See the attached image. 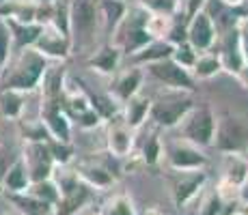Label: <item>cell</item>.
I'll return each mask as SVG.
<instances>
[{
	"label": "cell",
	"mask_w": 248,
	"mask_h": 215,
	"mask_svg": "<svg viewBox=\"0 0 248 215\" xmlns=\"http://www.w3.org/2000/svg\"><path fill=\"white\" fill-rule=\"evenodd\" d=\"M47 69H50V58H46L35 47H24V50H20V56L13 63L11 71L4 78L2 88L31 93L37 86H41V80H44Z\"/></svg>",
	"instance_id": "cell-1"
},
{
	"label": "cell",
	"mask_w": 248,
	"mask_h": 215,
	"mask_svg": "<svg viewBox=\"0 0 248 215\" xmlns=\"http://www.w3.org/2000/svg\"><path fill=\"white\" fill-rule=\"evenodd\" d=\"M192 106V97L188 90H175L169 88L166 93H162L155 101H151L149 116L155 125L160 127H175L186 118V114L190 112Z\"/></svg>",
	"instance_id": "cell-2"
},
{
	"label": "cell",
	"mask_w": 248,
	"mask_h": 215,
	"mask_svg": "<svg viewBox=\"0 0 248 215\" xmlns=\"http://www.w3.org/2000/svg\"><path fill=\"white\" fill-rule=\"evenodd\" d=\"M99 20V7L95 0H71L69 2V37L84 45L95 37Z\"/></svg>",
	"instance_id": "cell-3"
},
{
	"label": "cell",
	"mask_w": 248,
	"mask_h": 215,
	"mask_svg": "<svg viewBox=\"0 0 248 215\" xmlns=\"http://www.w3.org/2000/svg\"><path fill=\"white\" fill-rule=\"evenodd\" d=\"M186 140L197 144L199 149L214 144V133H216V116L209 108H192L186 114L184 121Z\"/></svg>",
	"instance_id": "cell-4"
},
{
	"label": "cell",
	"mask_w": 248,
	"mask_h": 215,
	"mask_svg": "<svg viewBox=\"0 0 248 215\" xmlns=\"http://www.w3.org/2000/svg\"><path fill=\"white\" fill-rule=\"evenodd\" d=\"M166 161L175 172H192V170H203L207 166V155L203 149H199L197 144L188 140H175L170 144H166L164 149Z\"/></svg>",
	"instance_id": "cell-5"
},
{
	"label": "cell",
	"mask_w": 248,
	"mask_h": 215,
	"mask_svg": "<svg viewBox=\"0 0 248 215\" xmlns=\"http://www.w3.org/2000/svg\"><path fill=\"white\" fill-rule=\"evenodd\" d=\"M214 144L222 153H242L248 146V123L240 116H227L216 121Z\"/></svg>",
	"instance_id": "cell-6"
},
{
	"label": "cell",
	"mask_w": 248,
	"mask_h": 215,
	"mask_svg": "<svg viewBox=\"0 0 248 215\" xmlns=\"http://www.w3.org/2000/svg\"><path fill=\"white\" fill-rule=\"evenodd\" d=\"M149 73L154 75L158 82H162L166 88H175V90H188L192 93L194 90V78L188 69L179 67L173 58H164L158 60V63L147 65Z\"/></svg>",
	"instance_id": "cell-7"
},
{
	"label": "cell",
	"mask_w": 248,
	"mask_h": 215,
	"mask_svg": "<svg viewBox=\"0 0 248 215\" xmlns=\"http://www.w3.org/2000/svg\"><path fill=\"white\" fill-rule=\"evenodd\" d=\"M22 157H24V161H26L28 174H31V183L52 179V172H54L56 164H54V159H52L47 142H26V149H24Z\"/></svg>",
	"instance_id": "cell-8"
},
{
	"label": "cell",
	"mask_w": 248,
	"mask_h": 215,
	"mask_svg": "<svg viewBox=\"0 0 248 215\" xmlns=\"http://www.w3.org/2000/svg\"><path fill=\"white\" fill-rule=\"evenodd\" d=\"M186 41L197 50V54L212 50V45L216 43V26H214V20L205 11H199L190 17Z\"/></svg>",
	"instance_id": "cell-9"
},
{
	"label": "cell",
	"mask_w": 248,
	"mask_h": 215,
	"mask_svg": "<svg viewBox=\"0 0 248 215\" xmlns=\"http://www.w3.org/2000/svg\"><path fill=\"white\" fill-rule=\"evenodd\" d=\"M41 123L50 131L52 140L71 142V121L63 112V101L44 99V103H41Z\"/></svg>",
	"instance_id": "cell-10"
},
{
	"label": "cell",
	"mask_w": 248,
	"mask_h": 215,
	"mask_svg": "<svg viewBox=\"0 0 248 215\" xmlns=\"http://www.w3.org/2000/svg\"><path fill=\"white\" fill-rule=\"evenodd\" d=\"M35 50H39L46 58H56V60H65L71 52V39L63 32H59L54 26L46 24L41 28L39 37L35 41Z\"/></svg>",
	"instance_id": "cell-11"
},
{
	"label": "cell",
	"mask_w": 248,
	"mask_h": 215,
	"mask_svg": "<svg viewBox=\"0 0 248 215\" xmlns=\"http://www.w3.org/2000/svg\"><path fill=\"white\" fill-rule=\"evenodd\" d=\"M205 183H207V174L203 170L181 172V176L173 183V200L177 209H186L190 202H194Z\"/></svg>",
	"instance_id": "cell-12"
},
{
	"label": "cell",
	"mask_w": 248,
	"mask_h": 215,
	"mask_svg": "<svg viewBox=\"0 0 248 215\" xmlns=\"http://www.w3.org/2000/svg\"><path fill=\"white\" fill-rule=\"evenodd\" d=\"M95 189H91L84 181H80L76 187H71L69 192L61 194L59 202L54 204V213L52 215H78L84 207H89L93 200Z\"/></svg>",
	"instance_id": "cell-13"
},
{
	"label": "cell",
	"mask_w": 248,
	"mask_h": 215,
	"mask_svg": "<svg viewBox=\"0 0 248 215\" xmlns=\"http://www.w3.org/2000/svg\"><path fill=\"white\" fill-rule=\"evenodd\" d=\"M106 144L114 157H130L134 149V129L127 127L125 121L112 123L106 133Z\"/></svg>",
	"instance_id": "cell-14"
},
{
	"label": "cell",
	"mask_w": 248,
	"mask_h": 215,
	"mask_svg": "<svg viewBox=\"0 0 248 215\" xmlns=\"http://www.w3.org/2000/svg\"><path fill=\"white\" fill-rule=\"evenodd\" d=\"M0 187L4 189V194H24L31 187V174H28L26 161L22 155L16 157L11 166H7L2 181H0Z\"/></svg>",
	"instance_id": "cell-15"
},
{
	"label": "cell",
	"mask_w": 248,
	"mask_h": 215,
	"mask_svg": "<svg viewBox=\"0 0 248 215\" xmlns=\"http://www.w3.org/2000/svg\"><path fill=\"white\" fill-rule=\"evenodd\" d=\"M220 60H222V69L231 71V73H237V71L244 67L246 63V54H244V45H242V37H240V30H231L229 37L222 43V52L220 54Z\"/></svg>",
	"instance_id": "cell-16"
},
{
	"label": "cell",
	"mask_w": 248,
	"mask_h": 215,
	"mask_svg": "<svg viewBox=\"0 0 248 215\" xmlns=\"http://www.w3.org/2000/svg\"><path fill=\"white\" fill-rule=\"evenodd\" d=\"M140 84H142V71L138 69V67H132V69L123 71L112 86V99L117 103H125L130 97L140 93Z\"/></svg>",
	"instance_id": "cell-17"
},
{
	"label": "cell",
	"mask_w": 248,
	"mask_h": 215,
	"mask_svg": "<svg viewBox=\"0 0 248 215\" xmlns=\"http://www.w3.org/2000/svg\"><path fill=\"white\" fill-rule=\"evenodd\" d=\"M121 56H123V50L119 45H104L102 50H97L89 58V67L93 71H97V73L112 75L114 71L119 69Z\"/></svg>",
	"instance_id": "cell-18"
},
{
	"label": "cell",
	"mask_w": 248,
	"mask_h": 215,
	"mask_svg": "<svg viewBox=\"0 0 248 215\" xmlns=\"http://www.w3.org/2000/svg\"><path fill=\"white\" fill-rule=\"evenodd\" d=\"M76 170H78L80 181H84V183H87L91 189H95V192H104V189H110L114 185V174L108 168H104V166L84 164Z\"/></svg>",
	"instance_id": "cell-19"
},
{
	"label": "cell",
	"mask_w": 248,
	"mask_h": 215,
	"mask_svg": "<svg viewBox=\"0 0 248 215\" xmlns=\"http://www.w3.org/2000/svg\"><path fill=\"white\" fill-rule=\"evenodd\" d=\"M222 179L237 185V187H244L248 183V159L242 153H225Z\"/></svg>",
	"instance_id": "cell-20"
},
{
	"label": "cell",
	"mask_w": 248,
	"mask_h": 215,
	"mask_svg": "<svg viewBox=\"0 0 248 215\" xmlns=\"http://www.w3.org/2000/svg\"><path fill=\"white\" fill-rule=\"evenodd\" d=\"M175 50V43L169 39H151L147 45H142L138 52H134V60L142 65H151L158 60L170 58Z\"/></svg>",
	"instance_id": "cell-21"
},
{
	"label": "cell",
	"mask_w": 248,
	"mask_h": 215,
	"mask_svg": "<svg viewBox=\"0 0 248 215\" xmlns=\"http://www.w3.org/2000/svg\"><path fill=\"white\" fill-rule=\"evenodd\" d=\"M4 196H7V200L22 215H52L54 213V207H52V204L35 198V196H31L28 192H24V194H4Z\"/></svg>",
	"instance_id": "cell-22"
},
{
	"label": "cell",
	"mask_w": 248,
	"mask_h": 215,
	"mask_svg": "<svg viewBox=\"0 0 248 215\" xmlns=\"http://www.w3.org/2000/svg\"><path fill=\"white\" fill-rule=\"evenodd\" d=\"M123 106H125V125L132 129H138L147 121V116H149L151 99L142 93H136L134 97H130Z\"/></svg>",
	"instance_id": "cell-23"
},
{
	"label": "cell",
	"mask_w": 248,
	"mask_h": 215,
	"mask_svg": "<svg viewBox=\"0 0 248 215\" xmlns=\"http://www.w3.org/2000/svg\"><path fill=\"white\" fill-rule=\"evenodd\" d=\"M26 106V93L13 88H2L0 90V116L17 121Z\"/></svg>",
	"instance_id": "cell-24"
},
{
	"label": "cell",
	"mask_w": 248,
	"mask_h": 215,
	"mask_svg": "<svg viewBox=\"0 0 248 215\" xmlns=\"http://www.w3.org/2000/svg\"><path fill=\"white\" fill-rule=\"evenodd\" d=\"M9 28H11V39H13V50H24V47H32L41 32V24H20L7 20Z\"/></svg>",
	"instance_id": "cell-25"
},
{
	"label": "cell",
	"mask_w": 248,
	"mask_h": 215,
	"mask_svg": "<svg viewBox=\"0 0 248 215\" xmlns=\"http://www.w3.org/2000/svg\"><path fill=\"white\" fill-rule=\"evenodd\" d=\"M190 71H192V78L209 80V78H214L218 71H222V60L218 54H207V52H203V54L197 56L194 67Z\"/></svg>",
	"instance_id": "cell-26"
},
{
	"label": "cell",
	"mask_w": 248,
	"mask_h": 215,
	"mask_svg": "<svg viewBox=\"0 0 248 215\" xmlns=\"http://www.w3.org/2000/svg\"><path fill=\"white\" fill-rule=\"evenodd\" d=\"M97 7H99V20L106 22L108 30L114 32V28L121 24L123 15H125V11H127L125 2H123V0H102Z\"/></svg>",
	"instance_id": "cell-27"
},
{
	"label": "cell",
	"mask_w": 248,
	"mask_h": 215,
	"mask_svg": "<svg viewBox=\"0 0 248 215\" xmlns=\"http://www.w3.org/2000/svg\"><path fill=\"white\" fill-rule=\"evenodd\" d=\"M145 30L151 39H166L169 32L173 30V17L164 13H147Z\"/></svg>",
	"instance_id": "cell-28"
},
{
	"label": "cell",
	"mask_w": 248,
	"mask_h": 215,
	"mask_svg": "<svg viewBox=\"0 0 248 215\" xmlns=\"http://www.w3.org/2000/svg\"><path fill=\"white\" fill-rule=\"evenodd\" d=\"M26 192L31 196H35V198L44 200V202H47V204H52V207H54L61 198V189H59V185H56L54 179L35 181V183H31V187H28Z\"/></svg>",
	"instance_id": "cell-29"
},
{
	"label": "cell",
	"mask_w": 248,
	"mask_h": 215,
	"mask_svg": "<svg viewBox=\"0 0 248 215\" xmlns=\"http://www.w3.org/2000/svg\"><path fill=\"white\" fill-rule=\"evenodd\" d=\"M20 129H22V136L26 142H50L52 136L50 131L46 129V125L39 121H26V123H20Z\"/></svg>",
	"instance_id": "cell-30"
},
{
	"label": "cell",
	"mask_w": 248,
	"mask_h": 215,
	"mask_svg": "<svg viewBox=\"0 0 248 215\" xmlns=\"http://www.w3.org/2000/svg\"><path fill=\"white\" fill-rule=\"evenodd\" d=\"M197 56H199L197 50H194V47L190 45L188 41H186V43H177V45H175L173 56H170V58H173L179 67H184V69L190 71L194 67V60H197Z\"/></svg>",
	"instance_id": "cell-31"
},
{
	"label": "cell",
	"mask_w": 248,
	"mask_h": 215,
	"mask_svg": "<svg viewBox=\"0 0 248 215\" xmlns=\"http://www.w3.org/2000/svg\"><path fill=\"white\" fill-rule=\"evenodd\" d=\"M13 52V39H11V28L4 17H0V67H7L9 58Z\"/></svg>",
	"instance_id": "cell-32"
},
{
	"label": "cell",
	"mask_w": 248,
	"mask_h": 215,
	"mask_svg": "<svg viewBox=\"0 0 248 215\" xmlns=\"http://www.w3.org/2000/svg\"><path fill=\"white\" fill-rule=\"evenodd\" d=\"M52 153V159L56 166H69V161L74 159V149L69 142H59V140H50L47 142Z\"/></svg>",
	"instance_id": "cell-33"
},
{
	"label": "cell",
	"mask_w": 248,
	"mask_h": 215,
	"mask_svg": "<svg viewBox=\"0 0 248 215\" xmlns=\"http://www.w3.org/2000/svg\"><path fill=\"white\" fill-rule=\"evenodd\" d=\"M102 215H136L134 211V202H132L127 196L119 194L108 202V207L104 209Z\"/></svg>",
	"instance_id": "cell-34"
},
{
	"label": "cell",
	"mask_w": 248,
	"mask_h": 215,
	"mask_svg": "<svg viewBox=\"0 0 248 215\" xmlns=\"http://www.w3.org/2000/svg\"><path fill=\"white\" fill-rule=\"evenodd\" d=\"M225 213H227V202L216 192H212L199 204V215H225Z\"/></svg>",
	"instance_id": "cell-35"
},
{
	"label": "cell",
	"mask_w": 248,
	"mask_h": 215,
	"mask_svg": "<svg viewBox=\"0 0 248 215\" xmlns=\"http://www.w3.org/2000/svg\"><path fill=\"white\" fill-rule=\"evenodd\" d=\"M160 157H162V144H160V138L154 133L145 142V146H142V161L147 166H155L160 161Z\"/></svg>",
	"instance_id": "cell-36"
},
{
	"label": "cell",
	"mask_w": 248,
	"mask_h": 215,
	"mask_svg": "<svg viewBox=\"0 0 248 215\" xmlns=\"http://www.w3.org/2000/svg\"><path fill=\"white\" fill-rule=\"evenodd\" d=\"M142 7L149 13H164V15H173L177 9V0H142Z\"/></svg>",
	"instance_id": "cell-37"
},
{
	"label": "cell",
	"mask_w": 248,
	"mask_h": 215,
	"mask_svg": "<svg viewBox=\"0 0 248 215\" xmlns=\"http://www.w3.org/2000/svg\"><path fill=\"white\" fill-rule=\"evenodd\" d=\"M76 121H78V125L82 127V129H95V127L99 125V123H102V116H99V114L95 112L93 108H89L87 112L80 114V116L76 118Z\"/></svg>",
	"instance_id": "cell-38"
},
{
	"label": "cell",
	"mask_w": 248,
	"mask_h": 215,
	"mask_svg": "<svg viewBox=\"0 0 248 215\" xmlns=\"http://www.w3.org/2000/svg\"><path fill=\"white\" fill-rule=\"evenodd\" d=\"M237 30L242 37V45H244V54H246V63H248V17H242L237 22Z\"/></svg>",
	"instance_id": "cell-39"
},
{
	"label": "cell",
	"mask_w": 248,
	"mask_h": 215,
	"mask_svg": "<svg viewBox=\"0 0 248 215\" xmlns=\"http://www.w3.org/2000/svg\"><path fill=\"white\" fill-rule=\"evenodd\" d=\"M205 7V0H188V9H186V13H188V20L194 15V13L203 11Z\"/></svg>",
	"instance_id": "cell-40"
},
{
	"label": "cell",
	"mask_w": 248,
	"mask_h": 215,
	"mask_svg": "<svg viewBox=\"0 0 248 215\" xmlns=\"http://www.w3.org/2000/svg\"><path fill=\"white\" fill-rule=\"evenodd\" d=\"M235 75H237V80H240V84L244 86V88H248V63H244V67H242Z\"/></svg>",
	"instance_id": "cell-41"
},
{
	"label": "cell",
	"mask_w": 248,
	"mask_h": 215,
	"mask_svg": "<svg viewBox=\"0 0 248 215\" xmlns=\"http://www.w3.org/2000/svg\"><path fill=\"white\" fill-rule=\"evenodd\" d=\"M222 2H225L227 7H242V4H244V0H222Z\"/></svg>",
	"instance_id": "cell-42"
},
{
	"label": "cell",
	"mask_w": 248,
	"mask_h": 215,
	"mask_svg": "<svg viewBox=\"0 0 248 215\" xmlns=\"http://www.w3.org/2000/svg\"><path fill=\"white\" fill-rule=\"evenodd\" d=\"M145 215H164V213H162L158 207H151V209H147L145 211Z\"/></svg>",
	"instance_id": "cell-43"
},
{
	"label": "cell",
	"mask_w": 248,
	"mask_h": 215,
	"mask_svg": "<svg viewBox=\"0 0 248 215\" xmlns=\"http://www.w3.org/2000/svg\"><path fill=\"white\" fill-rule=\"evenodd\" d=\"M242 7H246V17H248V0H244V4Z\"/></svg>",
	"instance_id": "cell-44"
},
{
	"label": "cell",
	"mask_w": 248,
	"mask_h": 215,
	"mask_svg": "<svg viewBox=\"0 0 248 215\" xmlns=\"http://www.w3.org/2000/svg\"><path fill=\"white\" fill-rule=\"evenodd\" d=\"M0 215H11V213H0Z\"/></svg>",
	"instance_id": "cell-45"
},
{
	"label": "cell",
	"mask_w": 248,
	"mask_h": 215,
	"mask_svg": "<svg viewBox=\"0 0 248 215\" xmlns=\"http://www.w3.org/2000/svg\"><path fill=\"white\" fill-rule=\"evenodd\" d=\"M2 2H7V0H0V4H2Z\"/></svg>",
	"instance_id": "cell-46"
},
{
	"label": "cell",
	"mask_w": 248,
	"mask_h": 215,
	"mask_svg": "<svg viewBox=\"0 0 248 215\" xmlns=\"http://www.w3.org/2000/svg\"><path fill=\"white\" fill-rule=\"evenodd\" d=\"M95 215H102V213H95Z\"/></svg>",
	"instance_id": "cell-47"
},
{
	"label": "cell",
	"mask_w": 248,
	"mask_h": 215,
	"mask_svg": "<svg viewBox=\"0 0 248 215\" xmlns=\"http://www.w3.org/2000/svg\"><path fill=\"white\" fill-rule=\"evenodd\" d=\"M0 69H2V67H0Z\"/></svg>",
	"instance_id": "cell-48"
}]
</instances>
